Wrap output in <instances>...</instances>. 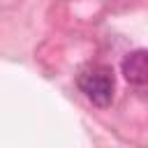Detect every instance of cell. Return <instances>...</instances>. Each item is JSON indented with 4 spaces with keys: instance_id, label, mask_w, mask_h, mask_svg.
Returning <instances> with one entry per match:
<instances>
[{
    "instance_id": "7a4b0ae2",
    "label": "cell",
    "mask_w": 148,
    "mask_h": 148,
    "mask_svg": "<svg viewBox=\"0 0 148 148\" xmlns=\"http://www.w3.org/2000/svg\"><path fill=\"white\" fill-rule=\"evenodd\" d=\"M123 76L136 86V88H143L146 81H148V62H146V51L143 49H136L132 53H127L123 58Z\"/></svg>"
},
{
    "instance_id": "6da1fadb",
    "label": "cell",
    "mask_w": 148,
    "mask_h": 148,
    "mask_svg": "<svg viewBox=\"0 0 148 148\" xmlns=\"http://www.w3.org/2000/svg\"><path fill=\"white\" fill-rule=\"evenodd\" d=\"M76 86L86 95V99L92 102L99 109H106L113 102L116 81H113L111 69H106V67H92V69L81 72L79 79H76Z\"/></svg>"
}]
</instances>
